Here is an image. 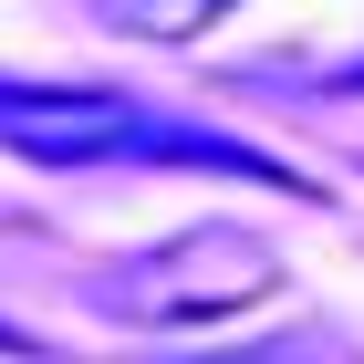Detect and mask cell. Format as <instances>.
I'll list each match as a JSON object with an SVG mask.
<instances>
[{
    "mask_svg": "<svg viewBox=\"0 0 364 364\" xmlns=\"http://www.w3.org/2000/svg\"><path fill=\"white\" fill-rule=\"evenodd\" d=\"M0 146L21 167H229V177H281L271 156H250L219 125H188V114L146 105V94L114 84H31V73H0Z\"/></svg>",
    "mask_w": 364,
    "mask_h": 364,
    "instance_id": "obj_1",
    "label": "cell"
},
{
    "mask_svg": "<svg viewBox=\"0 0 364 364\" xmlns=\"http://www.w3.org/2000/svg\"><path fill=\"white\" fill-rule=\"evenodd\" d=\"M281 281V250L260 240L250 219H188L167 240H146V250L105 260L84 281V302L125 333H198V323H229V312H250L260 291Z\"/></svg>",
    "mask_w": 364,
    "mask_h": 364,
    "instance_id": "obj_2",
    "label": "cell"
},
{
    "mask_svg": "<svg viewBox=\"0 0 364 364\" xmlns=\"http://www.w3.org/2000/svg\"><path fill=\"white\" fill-rule=\"evenodd\" d=\"M105 31H125V42H198L208 21H229L240 0H84Z\"/></svg>",
    "mask_w": 364,
    "mask_h": 364,
    "instance_id": "obj_3",
    "label": "cell"
},
{
    "mask_svg": "<svg viewBox=\"0 0 364 364\" xmlns=\"http://www.w3.org/2000/svg\"><path fill=\"white\" fill-rule=\"evenodd\" d=\"M177 364H364L333 323H291V333H260V343H208V354H177Z\"/></svg>",
    "mask_w": 364,
    "mask_h": 364,
    "instance_id": "obj_4",
    "label": "cell"
}]
</instances>
